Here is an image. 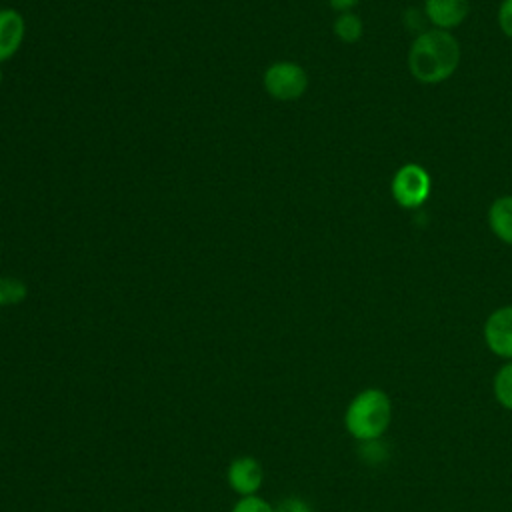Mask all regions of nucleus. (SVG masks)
<instances>
[{
	"mask_svg": "<svg viewBox=\"0 0 512 512\" xmlns=\"http://www.w3.org/2000/svg\"><path fill=\"white\" fill-rule=\"evenodd\" d=\"M462 50L448 30L430 28L420 32L408 50V70L420 84H440L460 66Z\"/></svg>",
	"mask_w": 512,
	"mask_h": 512,
	"instance_id": "1",
	"label": "nucleus"
},
{
	"mask_svg": "<svg viewBox=\"0 0 512 512\" xmlns=\"http://www.w3.org/2000/svg\"><path fill=\"white\" fill-rule=\"evenodd\" d=\"M392 398L386 390L370 386L360 390L344 410V428L360 444L380 440L392 424Z\"/></svg>",
	"mask_w": 512,
	"mask_h": 512,
	"instance_id": "2",
	"label": "nucleus"
},
{
	"mask_svg": "<svg viewBox=\"0 0 512 512\" xmlns=\"http://www.w3.org/2000/svg\"><path fill=\"white\" fill-rule=\"evenodd\" d=\"M390 192L398 206L406 210H414L426 204V200L430 198L432 178L424 166L416 162H408L394 172L390 182Z\"/></svg>",
	"mask_w": 512,
	"mask_h": 512,
	"instance_id": "3",
	"label": "nucleus"
},
{
	"mask_svg": "<svg viewBox=\"0 0 512 512\" xmlns=\"http://www.w3.org/2000/svg\"><path fill=\"white\" fill-rule=\"evenodd\" d=\"M262 84L268 96L280 102L298 100L308 88L306 70L292 60L272 62L262 76Z\"/></svg>",
	"mask_w": 512,
	"mask_h": 512,
	"instance_id": "4",
	"label": "nucleus"
},
{
	"mask_svg": "<svg viewBox=\"0 0 512 512\" xmlns=\"http://www.w3.org/2000/svg\"><path fill=\"white\" fill-rule=\"evenodd\" d=\"M486 348L500 360H512V304L500 306L488 314L482 326Z\"/></svg>",
	"mask_w": 512,
	"mask_h": 512,
	"instance_id": "5",
	"label": "nucleus"
},
{
	"mask_svg": "<svg viewBox=\"0 0 512 512\" xmlns=\"http://www.w3.org/2000/svg\"><path fill=\"white\" fill-rule=\"evenodd\" d=\"M424 14L432 28L452 32L470 14V0H424Z\"/></svg>",
	"mask_w": 512,
	"mask_h": 512,
	"instance_id": "6",
	"label": "nucleus"
},
{
	"mask_svg": "<svg viewBox=\"0 0 512 512\" xmlns=\"http://www.w3.org/2000/svg\"><path fill=\"white\" fill-rule=\"evenodd\" d=\"M226 478H228L230 488L234 492H238L240 496H254L262 486L264 472L256 458L240 456L230 462Z\"/></svg>",
	"mask_w": 512,
	"mask_h": 512,
	"instance_id": "7",
	"label": "nucleus"
},
{
	"mask_svg": "<svg viewBox=\"0 0 512 512\" xmlns=\"http://www.w3.org/2000/svg\"><path fill=\"white\" fill-rule=\"evenodd\" d=\"M26 36L24 16L14 8H0V62L10 60Z\"/></svg>",
	"mask_w": 512,
	"mask_h": 512,
	"instance_id": "8",
	"label": "nucleus"
},
{
	"mask_svg": "<svg viewBox=\"0 0 512 512\" xmlns=\"http://www.w3.org/2000/svg\"><path fill=\"white\" fill-rule=\"evenodd\" d=\"M490 232L504 244L512 246V194L498 196L488 208Z\"/></svg>",
	"mask_w": 512,
	"mask_h": 512,
	"instance_id": "9",
	"label": "nucleus"
},
{
	"mask_svg": "<svg viewBox=\"0 0 512 512\" xmlns=\"http://www.w3.org/2000/svg\"><path fill=\"white\" fill-rule=\"evenodd\" d=\"M334 36L344 44H354L364 34V22L354 12H340L332 24Z\"/></svg>",
	"mask_w": 512,
	"mask_h": 512,
	"instance_id": "10",
	"label": "nucleus"
},
{
	"mask_svg": "<svg viewBox=\"0 0 512 512\" xmlns=\"http://www.w3.org/2000/svg\"><path fill=\"white\" fill-rule=\"evenodd\" d=\"M492 394L494 400L512 412V360H506L492 378Z\"/></svg>",
	"mask_w": 512,
	"mask_h": 512,
	"instance_id": "11",
	"label": "nucleus"
},
{
	"mask_svg": "<svg viewBox=\"0 0 512 512\" xmlns=\"http://www.w3.org/2000/svg\"><path fill=\"white\" fill-rule=\"evenodd\" d=\"M28 296V288L20 278L0 276V308L16 306Z\"/></svg>",
	"mask_w": 512,
	"mask_h": 512,
	"instance_id": "12",
	"label": "nucleus"
},
{
	"mask_svg": "<svg viewBox=\"0 0 512 512\" xmlns=\"http://www.w3.org/2000/svg\"><path fill=\"white\" fill-rule=\"evenodd\" d=\"M358 456L364 464L378 466V464H384L388 460V446L384 444V438L370 440V442H360Z\"/></svg>",
	"mask_w": 512,
	"mask_h": 512,
	"instance_id": "13",
	"label": "nucleus"
},
{
	"mask_svg": "<svg viewBox=\"0 0 512 512\" xmlns=\"http://www.w3.org/2000/svg\"><path fill=\"white\" fill-rule=\"evenodd\" d=\"M232 512H274V508L260 496H242Z\"/></svg>",
	"mask_w": 512,
	"mask_h": 512,
	"instance_id": "14",
	"label": "nucleus"
},
{
	"mask_svg": "<svg viewBox=\"0 0 512 512\" xmlns=\"http://www.w3.org/2000/svg\"><path fill=\"white\" fill-rule=\"evenodd\" d=\"M498 26L504 36L512 38V0H502L498 6Z\"/></svg>",
	"mask_w": 512,
	"mask_h": 512,
	"instance_id": "15",
	"label": "nucleus"
},
{
	"mask_svg": "<svg viewBox=\"0 0 512 512\" xmlns=\"http://www.w3.org/2000/svg\"><path fill=\"white\" fill-rule=\"evenodd\" d=\"M274 512H312V508L302 498L288 496L274 508Z\"/></svg>",
	"mask_w": 512,
	"mask_h": 512,
	"instance_id": "16",
	"label": "nucleus"
},
{
	"mask_svg": "<svg viewBox=\"0 0 512 512\" xmlns=\"http://www.w3.org/2000/svg\"><path fill=\"white\" fill-rule=\"evenodd\" d=\"M358 2H360V0H328L330 8L336 10L338 14H340V12H352V8L358 6Z\"/></svg>",
	"mask_w": 512,
	"mask_h": 512,
	"instance_id": "17",
	"label": "nucleus"
},
{
	"mask_svg": "<svg viewBox=\"0 0 512 512\" xmlns=\"http://www.w3.org/2000/svg\"><path fill=\"white\" fill-rule=\"evenodd\" d=\"M2 78H4V76H2V70H0V84H2Z\"/></svg>",
	"mask_w": 512,
	"mask_h": 512,
	"instance_id": "18",
	"label": "nucleus"
}]
</instances>
